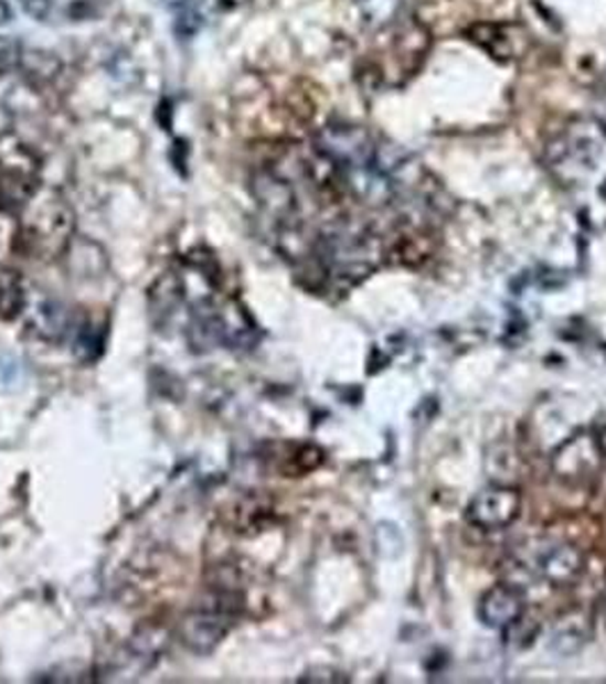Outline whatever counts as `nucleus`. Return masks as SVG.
<instances>
[{"mask_svg": "<svg viewBox=\"0 0 606 684\" xmlns=\"http://www.w3.org/2000/svg\"><path fill=\"white\" fill-rule=\"evenodd\" d=\"M74 209L55 190H34L19 209L17 239L21 249L40 260H51L68 249L74 235Z\"/></svg>", "mask_w": 606, "mask_h": 684, "instance_id": "nucleus-1", "label": "nucleus"}, {"mask_svg": "<svg viewBox=\"0 0 606 684\" xmlns=\"http://www.w3.org/2000/svg\"><path fill=\"white\" fill-rule=\"evenodd\" d=\"M244 611V594L235 581L220 579L212 585L196 607L185 616L181 623V639L192 653L205 655L220 645V641L237 623Z\"/></svg>", "mask_w": 606, "mask_h": 684, "instance_id": "nucleus-2", "label": "nucleus"}, {"mask_svg": "<svg viewBox=\"0 0 606 684\" xmlns=\"http://www.w3.org/2000/svg\"><path fill=\"white\" fill-rule=\"evenodd\" d=\"M315 145L317 153L340 171L370 164L376 153L372 135L365 128L351 124H333L322 128Z\"/></svg>", "mask_w": 606, "mask_h": 684, "instance_id": "nucleus-3", "label": "nucleus"}, {"mask_svg": "<svg viewBox=\"0 0 606 684\" xmlns=\"http://www.w3.org/2000/svg\"><path fill=\"white\" fill-rule=\"evenodd\" d=\"M520 509H522V498L518 489L495 484L472 498L466 511V519L477 530L499 532V530L511 527L518 521Z\"/></svg>", "mask_w": 606, "mask_h": 684, "instance_id": "nucleus-4", "label": "nucleus"}, {"mask_svg": "<svg viewBox=\"0 0 606 684\" xmlns=\"http://www.w3.org/2000/svg\"><path fill=\"white\" fill-rule=\"evenodd\" d=\"M602 448L593 436H575L573 440L563 442L554 452L552 466L554 472L570 484H580L584 479L597 472L602 463Z\"/></svg>", "mask_w": 606, "mask_h": 684, "instance_id": "nucleus-5", "label": "nucleus"}, {"mask_svg": "<svg viewBox=\"0 0 606 684\" xmlns=\"http://www.w3.org/2000/svg\"><path fill=\"white\" fill-rule=\"evenodd\" d=\"M113 0H21V8L40 23L66 25L98 19Z\"/></svg>", "mask_w": 606, "mask_h": 684, "instance_id": "nucleus-6", "label": "nucleus"}, {"mask_svg": "<svg viewBox=\"0 0 606 684\" xmlns=\"http://www.w3.org/2000/svg\"><path fill=\"white\" fill-rule=\"evenodd\" d=\"M524 596L511 585H495L479 602V619L490 630H511L524 616Z\"/></svg>", "mask_w": 606, "mask_h": 684, "instance_id": "nucleus-7", "label": "nucleus"}, {"mask_svg": "<svg viewBox=\"0 0 606 684\" xmlns=\"http://www.w3.org/2000/svg\"><path fill=\"white\" fill-rule=\"evenodd\" d=\"M586 570V559L580 547L561 543L554 545L552 551L541 559V575L552 587L565 589L575 587Z\"/></svg>", "mask_w": 606, "mask_h": 684, "instance_id": "nucleus-8", "label": "nucleus"}, {"mask_svg": "<svg viewBox=\"0 0 606 684\" xmlns=\"http://www.w3.org/2000/svg\"><path fill=\"white\" fill-rule=\"evenodd\" d=\"M588 639V630L584 619H577V616H567L563 619L552 637V648L556 650L559 655H575L577 650H582V645Z\"/></svg>", "mask_w": 606, "mask_h": 684, "instance_id": "nucleus-9", "label": "nucleus"}, {"mask_svg": "<svg viewBox=\"0 0 606 684\" xmlns=\"http://www.w3.org/2000/svg\"><path fill=\"white\" fill-rule=\"evenodd\" d=\"M25 306V290L21 286V279L14 277V271H6L0 279V316L3 318H17Z\"/></svg>", "mask_w": 606, "mask_h": 684, "instance_id": "nucleus-10", "label": "nucleus"}, {"mask_svg": "<svg viewBox=\"0 0 606 684\" xmlns=\"http://www.w3.org/2000/svg\"><path fill=\"white\" fill-rule=\"evenodd\" d=\"M361 10V17L372 28H383L397 17L402 0H355Z\"/></svg>", "mask_w": 606, "mask_h": 684, "instance_id": "nucleus-11", "label": "nucleus"}, {"mask_svg": "<svg viewBox=\"0 0 606 684\" xmlns=\"http://www.w3.org/2000/svg\"><path fill=\"white\" fill-rule=\"evenodd\" d=\"M269 502H263L258 498H246L237 504V511L233 513V523L237 525V532L244 530H258L263 525V521L269 516Z\"/></svg>", "mask_w": 606, "mask_h": 684, "instance_id": "nucleus-12", "label": "nucleus"}, {"mask_svg": "<svg viewBox=\"0 0 606 684\" xmlns=\"http://www.w3.org/2000/svg\"><path fill=\"white\" fill-rule=\"evenodd\" d=\"M23 46L19 40L12 38H0V76L10 74L12 68H17L23 60Z\"/></svg>", "mask_w": 606, "mask_h": 684, "instance_id": "nucleus-13", "label": "nucleus"}, {"mask_svg": "<svg viewBox=\"0 0 606 684\" xmlns=\"http://www.w3.org/2000/svg\"><path fill=\"white\" fill-rule=\"evenodd\" d=\"M299 682H349V677L336 669H329V666H315L310 669L304 677H299Z\"/></svg>", "mask_w": 606, "mask_h": 684, "instance_id": "nucleus-14", "label": "nucleus"}, {"mask_svg": "<svg viewBox=\"0 0 606 684\" xmlns=\"http://www.w3.org/2000/svg\"><path fill=\"white\" fill-rule=\"evenodd\" d=\"M12 21V8L8 0H0V25H8Z\"/></svg>", "mask_w": 606, "mask_h": 684, "instance_id": "nucleus-15", "label": "nucleus"}, {"mask_svg": "<svg viewBox=\"0 0 606 684\" xmlns=\"http://www.w3.org/2000/svg\"><path fill=\"white\" fill-rule=\"evenodd\" d=\"M244 3H248V0H224V8H240Z\"/></svg>", "mask_w": 606, "mask_h": 684, "instance_id": "nucleus-16", "label": "nucleus"}, {"mask_svg": "<svg viewBox=\"0 0 606 684\" xmlns=\"http://www.w3.org/2000/svg\"><path fill=\"white\" fill-rule=\"evenodd\" d=\"M169 3H173V6L178 8V6H183V3H188V0H169Z\"/></svg>", "mask_w": 606, "mask_h": 684, "instance_id": "nucleus-17", "label": "nucleus"}, {"mask_svg": "<svg viewBox=\"0 0 606 684\" xmlns=\"http://www.w3.org/2000/svg\"><path fill=\"white\" fill-rule=\"evenodd\" d=\"M602 609L606 611V589H604V594H602Z\"/></svg>", "mask_w": 606, "mask_h": 684, "instance_id": "nucleus-18", "label": "nucleus"}]
</instances>
